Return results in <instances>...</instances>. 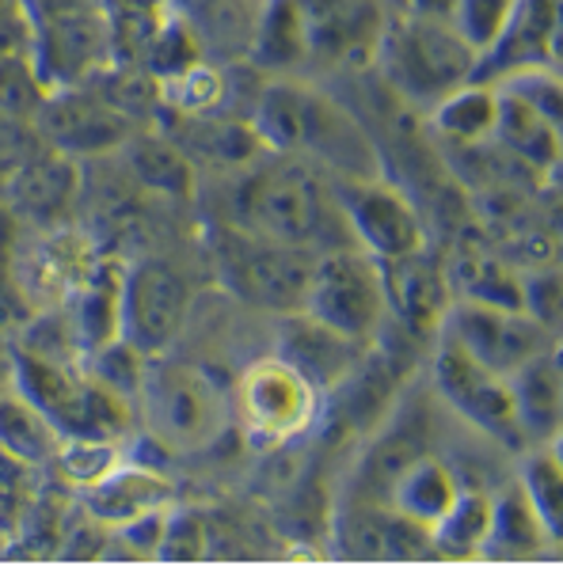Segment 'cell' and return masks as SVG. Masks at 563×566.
I'll return each instance as SVG.
<instances>
[{
	"mask_svg": "<svg viewBox=\"0 0 563 566\" xmlns=\"http://www.w3.org/2000/svg\"><path fill=\"white\" fill-rule=\"evenodd\" d=\"M366 346L369 343H358V338H346L340 331L316 324L305 312H285L282 316L279 358L290 361L320 396L351 377V369L362 361Z\"/></svg>",
	"mask_w": 563,
	"mask_h": 566,
	"instance_id": "obj_18",
	"label": "cell"
},
{
	"mask_svg": "<svg viewBox=\"0 0 563 566\" xmlns=\"http://www.w3.org/2000/svg\"><path fill=\"white\" fill-rule=\"evenodd\" d=\"M525 446H552L560 430V361L556 346L536 354L507 377Z\"/></svg>",
	"mask_w": 563,
	"mask_h": 566,
	"instance_id": "obj_24",
	"label": "cell"
},
{
	"mask_svg": "<svg viewBox=\"0 0 563 566\" xmlns=\"http://www.w3.org/2000/svg\"><path fill=\"white\" fill-rule=\"evenodd\" d=\"M225 103H229V73L202 57L160 81V111L171 115H225Z\"/></svg>",
	"mask_w": 563,
	"mask_h": 566,
	"instance_id": "obj_33",
	"label": "cell"
},
{
	"mask_svg": "<svg viewBox=\"0 0 563 566\" xmlns=\"http://www.w3.org/2000/svg\"><path fill=\"white\" fill-rule=\"evenodd\" d=\"M34 129L50 142V149L62 156H103L118 153L134 137L137 122L115 111L88 84H65L50 88L46 99L34 111Z\"/></svg>",
	"mask_w": 563,
	"mask_h": 566,
	"instance_id": "obj_13",
	"label": "cell"
},
{
	"mask_svg": "<svg viewBox=\"0 0 563 566\" xmlns=\"http://www.w3.org/2000/svg\"><path fill=\"white\" fill-rule=\"evenodd\" d=\"M549 539V528L536 517L522 486H510L499 499H491V528L480 555H488V559H530Z\"/></svg>",
	"mask_w": 563,
	"mask_h": 566,
	"instance_id": "obj_29",
	"label": "cell"
},
{
	"mask_svg": "<svg viewBox=\"0 0 563 566\" xmlns=\"http://www.w3.org/2000/svg\"><path fill=\"white\" fill-rule=\"evenodd\" d=\"M488 528H491V499L480 491H465L461 486L453 506L430 525V544H435V555H446V559H469V555L483 552Z\"/></svg>",
	"mask_w": 563,
	"mask_h": 566,
	"instance_id": "obj_32",
	"label": "cell"
},
{
	"mask_svg": "<svg viewBox=\"0 0 563 566\" xmlns=\"http://www.w3.org/2000/svg\"><path fill=\"white\" fill-rule=\"evenodd\" d=\"M298 312H305L309 319L340 331L346 338L374 343L388 319L377 259L369 251L354 248V243L316 255Z\"/></svg>",
	"mask_w": 563,
	"mask_h": 566,
	"instance_id": "obj_7",
	"label": "cell"
},
{
	"mask_svg": "<svg viewBox=\"0 0 563 566\" xmlns=\"http://www.w3.org/2000/svg\"><path fill=\"white\" fill-rule=\"evenodd\" d=\"M123 263H95L84 285L69 301V327H73L81 358L123 338Z\"/></svg>",
	"mask_w": 563,
	"mask_h": 566,
	"instance_id": "obj_23",
	"label": "cell"
},
{
	"mask_svg": "<svg viewBox=\"0 0 563 566\" xmlns=\"http://www.w3.org/2000/svg\"><path fill=\"white\" fill-rule=\"evenodd\" d=\"M213 259H218L221 282L240 301L271 312H298L305 297L309 270H313V251L251 237L244 229L218 224L213 229Z\"/></svg>",
	"mask_w": 563,
	"mask_h": 566,
	"instance_id": "obj_8",
	"label": "cell"
},
{
	"mask_svg": "<svg viewBox=\"0 0 563 566\" xmlns=\"http://www.w3.org/2000/svg\"><path fill=\"white\" fill-rule=\"evenodd\" d=\"M244 57L263 76H290L305 65L309 34L298 0H259Z\"/></svg>",
	"mask_w": 563,
	"mask_h": 566,
	"instance_id": "obj_22",
	"label": "cell"
},
{
	"mask_svg": "<svg viewBox=\"0 0 563 566\" xmlns=\"http://www.w3.org/2000/svg\"><path fill=\"white\" fill-rule=\"evenodd\" d=\"M305 15L309 61H362L374 57L388 23L380 0H298Z\"/></svg>",
	"mask_w": 563,
	"mask_h": 566,
	"instance_id": "obj_17",
	"label": "cell"
},
{
	"mask_svg": "<svg viewBox=\"0 0 563 566\" xmlns=\"http://www.w3.org/2000/svg\"><path fill=\"white\" fill-rule=\"evenodd\" d=\"M34 50L31 12L28 0H0V61L8 57H28Z\"/></svg>",
	"mask_w": 563,
	"mask_h": 566,
	"instance_id": "obj_41",
	"label": "cell"
},
{
	"mask_svg": "<svg viewBox=\"0 0 563 566\" xmlns=\"http://www.w3.org/2000/svg\"><path fill=\"white\" fill-rule=\"evenodd\" d=\"M496 115H499L496 84L469 81L449 95H441L435 103V111H430V122H435V129L441 137H449V142L476 145V142H483V137H491Z\"/></svg>",
	"mask_w": 563,
	"mask_h": 566,
	"instance_id": "obj_31",
	"label": "cell"
},
{
	"mask_svg": "<svg viewBox=\"0 0 563 566\" xmlns=\"http://www.w3.org/2000/svg\"><path fill=\"white\" fill-rule=\"evenodd\" d=\"M176 486L171 479L142 460H118L103 479L84 486V510L92 513L95 525L123 528L137 517H149L171 506Z\"/></svg>",
	"mask_w": 563,
	"mask_h": 566,
	"instance_id": "obj_19",
	"label": "cell"
},
{
	"mask_svg": "<svg viewBox=\"0 0 563 566\" xmlns=\"http://www.w3.org/2000/svg\"><path fill=\"white\" fill-rule=\"evenodd\" d=\"M54 457L65 479H73L76 486H92L123 460V449L115 438H62Z\"/></svg>",
	"mask_w": 563,
	"mask_h": 566,
	"instance_id": "obj_37",
	"label": "cell"
},
{
	"mask_svg": "<svg viewBox=\"0 0 563 566\" xmlns=\"http://www.w3.org/2000/svg\"><path fill=\"white\" fill-rule=\"evenodd\" d=\"M380 266V285H385V304L388 312H396V319L411 331V335L427 338L438 335L441 316H446L449 301V277H446V259H438L430 251V243L407 251V255L385 259Z\"/></svg>",
	"mask_w": 563,
	"mask_h": 566,
	"instance_id": "obj_16",
	"label": "cell"
},
{
	"mask_svg": "<svg viewBox=\"0 0 563 566\" xmlns=\"http://www.w3.org/2000/svg\"><path fill=\"white\" fill-rule=\"evenodd\" d=\"M20 396L54 426L58 438H118L126 426V399L111 396L84 369V361H54L20 346L15 350Z\"/></svg>",
	"mask_w": 563,
	"mask_h": 566,
	"instance_id": "obj_5",
	"label": "cell"
},
{
	"mask_svg": "<svg viewBox=\"0 0 563 566\" xmlns=\"http://www.w3.org/2000/svg\"><path fill=\"white\" fill-rule=\"evenodd\" d=\"M510 8H514V0H457L453 28L476 54H480V50L499 34L502 23H507Z\"/></svg>",
	"mask_w": 563,
	"mask_h": 566,
	"instance_id": "obj_40",
	"label": "cell"
},
{
	"mask_svg": "<svg viewBox=\"0 0 563 566\" xmlns=\"http://www.w3.org/2000/svg\"><path fill=\"white\" fill-rule=\"evenodd\" d=\"M225 224L244 229L251 237L324 255L332 248H346L351 229L332 187H324L305 164H244L229 195V217Z\"/></svg>",
	"mask_w": 563,
	"mask_h": 566,
	"instance_id": "obj_2",
	"label": "cell"
},
{
	"mask_svg": "<svg viewBox=\"0 0 563 566\" xmlns=\"http://www.w3.org/2000/svg\"><path fill=\"white\" fill-rule=\"evenodd\" d=\"M100 259H92V248L76 232L46 229L39 240L23 251L20 259V285L28 297L39 304H69L73 293L84 285V277L92 274V266Z\"/></svg>",
	"mask_w": 563,
	"mask_h": 566,
	"instance_id": "obj_20",
	"label": "cell"
},
{
	"mask_svg": "<svg viewBox=\"0 0 563 566\" xmlns=\"http://www.w3.org/2000/svg\"><path fill=\"white\" fill-rule=\"evenodd\" d=\"M453 8L457 0H404L407 15H423V20H438V23H453Z\"/></svg>",
	"mask_w": 563,
	"mask_h": 566,
	"instance_id": "obj_42",
	"label": "cell"
},
{
	"mask_svg": "<svg viewBox=\"0 0 563 566\" xmlns=\"http://www.w3.org/2000/svg\"><path fill=\"white\" fill-rule=\"evenodd\" d=\"M248 122L267 153L309 156L335 176H380V153L374 137L358 126L346 103L309 88L293 76H267Z\"/></svg>",
	"mask_w": 563,
	"mask_h": 566,
	"instance_id": "obj_1",
	"label": "cell"
},
{
	"mask_svg": "<svg viewBox=\"0 0 563 566\" xmlns=\"http://www.w3.org/2000/svg\"><path fill=\"white\" fill-rule=\"evenodd\" d=\"M157 559L164 563H195L206 555V528L202 521L190 510H176L168 506L160 525V539H157Z\"/></svg>",
	"mask_w": 563,
	"mask_h": 566,
	"instance_id": "obj_39",
	"label": "cell"
},
{
	"mask_svg": "<svg viewBox=\"0 0 563 566\" xmlns=\"http://www.w3.org/2000/svg\"><path fill=\"white\" fill-rule=\"evenodd\" d=\"M58 433L23 396H0V446L23 460H46L58 449Z\"/></svg>",
	"mask_w": 563,
	"mask_h": 566,
	"instance_id": "obj_34",
	"label": "cell"
},
{
	"mask_svg": "<svg viewBox=\"0 0 563 566\" xmlns=\"http://www.w3.org/2000/svg\"><path fill=\"white\" fill-rule=\"evenodd\" d=\"M237 411L248 438L259 446H285L313 430L320 415V391L285 358H259L237 385Z\"/></svg>",
	"mask_w": 563,
	"mask_h": 566,
	"instance_id": "obj_9",
	"label": "cell"
},
{
	"mask_svg": "<svg viewBox=\"0 0 563 566\" xmlns=\"http://www.w3.org/2000/svg\"><path fill=\"white\" fill-rule=\"evenodd\" d=\"M499 92V115H496V129L491 137L507 145L510 153L522 164H533V168H552L560 156V134L556 122H549L536 107H530L525 99H518L514 92Z\"/></svg>",
	"mask_w": 563,
	"mask_h": 566,
	"instance_id": "obj_28",
	"label": "cell"
},
{
	"mask_svg": "<svg viewBox=\"0 0 563 566\" xmlns=\"http://www.w3.org/2000/svg\"><path fill=\"white\" fill-rule=\"evenodd\" d=\"M134 403L149 438L176 452L206 449L229 426V403H225L221 388L202 369L171 361L164 354L145 361Z\"/></svg>",
	"mask_w": 563,
	"mask_h": 566,
	"instance_id": "obj_4",
	"label": "cell"
},
{
	"mask_svg": "<svg viewBox=\"0 0 563 566\" xmlns=\"http://www.w3.org/2000/svg\"><path fill=\"white\" fill-rule=\"evenodd\" d=\"M377 73L404 103L435 107L441 95L472 81L476 50L457 34L453 23L423 15H388L374 50Z\"/></svg>",
	"mask_w": 563,
	"mask_h": 566,
	"instance_id": "obj_3",
	"label": "cell"
},
{
	"mask_svg": "<svg viewBox=\"0 0 563 566\" xmlns=\"http://www.w3.org/2000/svg\"><path fill=\"white\" fill-rule=\"evenodd\" d=\"M556 39L560 0H514L499 34L476 54L472 81L499 84L525 69H552L556 65Z\"/></svg>",
	"mask_w": 563,
	"mask_h": 566,
	"instance_id": "obj_15",
	"label": "cell"
},
{
	"mask_svg": "<svg viewBox=\"0 0 563 566\" xmlns=\"http://www.w3.org/2000/svg\"><path fill=\"white\" fill-rule=\"evenodd\" d=\"M46 81L39 76L34 61L8 57L0 61V111L12 118H34L39 103L46 99Z\"/></svg>",
	"mask_w": 563,
	"mask_h": 566,
	"instance_id": "obj_38",
	"label": "cell"
},
{
	"mask_svg": "<svg viewBox=\"0 0 563 566\" xmlns=\"http://www.w3.org/2000/svg\"><path fill=\"white\" fill-rule=\"evenodd\" d=\"M190 290L176 266L168 263H134L123 282V338L129 346L157 358L176 343L187 324Z\"/></svg>",
	"mask_w": 563,
	"mask_h": 566,
	"instance_id": "obj_14",
	"label": "cell"
},
{
	"mask_svg": "<svg viewBox=\"0 0 563 566\" xmlns=\"http://www.w3.org/2000/svg\"><path fill=\"white\" fill-rule=\"evenodd\" d=\"M380 4H385L388 15H400L404 12V0H380Z\"/></svg>",
	"mask_w": 563,
	"mask_h": 566,
	"instance_id": "obj_43",
	"label": "cell"
},
{
	"mask_svg": "<svg viewBox=\"0 0 563 566\" xmlns=\"http://www.w3.org/2000/svg\"><path fill=\"white\" fill-rule=\"evenodd\" d=\"M430 377H435L438 396L469 426L488 433L491 441H502L507 449H530L522 438V426H518L514 396H510L507 377L483 369L480 361H472L469 354L457 343H449L446 335H438Z\"/></svg>",
	"mask_w": 563,
	"mask_h": 566,
	"instance_id": "obj_12",
	"label": "cell"
},
{
	"mask_svg": "<svg viewBox=\"0 0 563 566\" xmlns=\"http://www.w3.org/2000/svg\"><path fill=\"white\" fill-rule=\"evenodd\" d=\"M438 335H446L472 361L499 377H510L536 354L552 350V327H544L530 312L476 301H449Z\"/></svg>",
	"mask_w": 563,
	"mask_h": 566,
	"instance_id": "obj_10",
	"label": "cell"
},
{
	"mask_svg": "<svg viewBox=\"0 0 563 566\" xmlns=\"http://www.w3.org/2000/svg\"><path fill=\"white\" fill-rule=\"evenodd\" d=\"M76 160L73 156H50V160H34L28 168H20L8 182V198L34 217L39 224L54 229L62 224L69 206L76 202Z\"/></svg>",
	"mask_w": 563,
	"mask_h": 566,
	"instance_id": "obj_25",
	"label": "cell"
},
{
	"mask_svg": "<svg viewBox=\"0 0 563 566\" xmlns=\"http://www.w3.org/2000/svg\"><path fill=\"white\" fill-rule=\"evenodd\" d=\"M332 195L346 217L354 248L369 251L377 263L407 255V251L430 243L427 224H423V213L415 209V202L400 187H393V182H385L380 176H366V179L340 176Z\"/></svg>",
	"mask_w": 563,
	"mask_h": 566,
	"instance_id": "obj_11",
	"label": "cell"
},
{
	"mask_svg": "<svg viewBox=\"0 0 563 566\" xmlns=\"http://www.w3.org/2000/svg\"><path fill=\"white\" fill-rule=\"evenodd\" d=\"M81 361H84V369H88L92 377L111 391V396L134 403L137 385H142V373H145V361H149V358H145L137 346H129L126 338H115V343L84 354Z\"/></svg>",
	"mask_w": 563,
	"mask_h": 566,
	"instance_id": "obj_36",
	"label": "cell"
},
{
	"mask_svg": "<svg viewBox=\"0 0 563 566\" xmlns=\"http://www.w3.org/2000/svg\"><path fill=\"white\" fill-rule=\"evenodd\" d=\"M123 149L129 160V176L145 190H157L168 198H187L195 190V160L171 137H153L134 129V137Z\"/></svg>",
	"mask_w": 563,
	"mask_h": 566,
	"instance_id": "obj_30",
	"label": "cell"
},
{
	"mask_svg": "<svg viewBox=\"0 0 563 566\" xmlns=\"http://www.w3.org/2000/svg\"><path fill=\"white\" fill-rule=\"evenodd\" d=\"M446 277H449L453 301L522 308V274H514V270L507 266V259H499L496 251H488V248H469V243H465L457 255L446 259Z\"/></svg>",
	"mask_w": 563,
	"mask_h": 566,
	"instance_id": "obj_26",
	"label": "cell"
},
{
	"mask_svg": "<svg viewBox=\"0 0 563 566\" xmlns=\"http://www.w3.org/2000/svg\"><path fill=\"white\" fill-rule=\"evenodd\" d=\"M427 452V422H423L419 407H400L388 418L385 433H377V441L366 449V457L358 460V475H354V494L351 499H369L385 502L393 491L396 475L404 472L411 460H419Z\"/></svg>",
	"mask_w": 563,
	"mask_h": 566,
	"instance_id": "obj_21",
	"label": "cell"
},
{
	"mask_svg": "<svg viewBox=\"0 0 563 566\" xmlns=\"http://www.w3.org/2000/svg\"><path fill=\"white\" fill-rule=\"evenodd\" d=\"M457 494H461V483H457L453 468H449L446 460L423 452L419 460H411V464L396 475L393 491H388V506L430 528L441 513L453 506Z\"/></svg>",
	"mask_w": 563,
	"mask_h": 566,
	"instance_id": "obj_27",
	"label": "cell"
},
{
	"mask_svg": "<svg viewBox=\"0 0 563 566\" xmlns=\"http://www.w3.org/2000/svg\"><path fill=\"white\" fill-rule=\"evenodd\" d=\"M518 486L525 491L530 506L536 510V517L544 521L549 536L556 539L560 528H563V510H560V499H563V475H560V457L552 446H536L522 464V479Z\"/></svg>",
	"mask_w": 563,
	"mask_h": 566,
	"instance_id": "obj_35",
	"label": "cell"
},
{
	"mask_svg": "<svg viewBox=\"0 0 563 566\" xmlns=\"http://www.w3.org/2000/svg\"><path fill=\"white\" fill-rule=\"evenodd\" d=\"M31 61L46 88L84 84L115 54L107 0H28Z\"/></svg>",
	"mask_w": 563,
	"mask_h": 566,
	"instance_id": "obj_6",
	"label": "cell"
}]
</instances>
